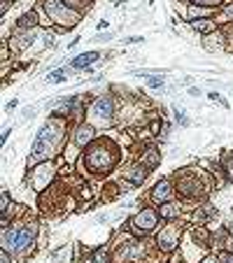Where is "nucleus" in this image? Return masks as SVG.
Instances as JSON below:
<instances>
[{"instance_id":"obj_1","label":"nucleus","mask_w":233,"mask_h":263,"mask_svg":"<svg viewBox=\"0 0 233 263\" xmlns=\"http://www.w3.org/2000/svg\"><path fill=\"white\" fill-rule=\"evenodd\" d=\"M63 137H66V124H63L59 116L49 119L45 126L40 128L38 137L33 142V152H31V161H38V159H47L51 154L59 152L61 147Z\"/></svg>"},{"instance_id":"obj_2","label":"nucleus","mask_w":233,"mask_h":263,"mask_svg":"<svg viewBox=\"0 0 233 263\" xmlns=\"http://www.w3.org/2000/svg\"><path fill=\"white\" fill-rule=\"evenodd\" d=\"M116 161H119V152H116L114 144L110 140H98V142H94L86 149L82 163L86 165L89 172H98L100 175V172H110L116 165Z\"/></svg>"},{"instance_id":"obj_3","label":"nucleus","mask_w":233,"mask_h":263,"mask_svg":"<svg viewBox=\"0 0 233 263\" xmlns=\"http://www.w3.org/2000/svg\"><path fill=\"white\" fill-rule=\"evenodd\" d=\"M35 236V226H21L19 230H7L3 228V247L10 252H26Z\"/></svg>"},{"instance_id":"obj_4","label":"nucleus","mask_w":233,"mask_h":263,"mask_svg":"<svg viewBox=\"0 0 233 263\" xmlns=\"http://www.w3.org/2000/svg\"><path fill=\"white\" fill-rule=\"evenodd\" d=\"M45 12L63 28H72L79 21V14L75 10H70L63 0H45Z\"/></svg>"},{"instance_id":"obj_5","label":"nucleus","mask_w":233,"mask_h":263,"mask_svg":"<svg viewBox=\"0 0 233 263\" xmlns=\"http://www.w3.org/2000/svg\"><path fill=\"white\" fill-rule=\"evenodd\" d=\"M112 116H114V105H112V98H98L89 110V119L98 126H110Z\"/></svg>"},{"instance_id":"obj_6","label":"nucleus","mask_w":233,"mask_h":263,"mask_svg":"<svg viewBox=\"0 0 233 263\" xmlns=\"http://www.w3.org/2000/svg\"><path fill=\"white\" fill-rule=\"evenodd\" d=\"M51 177H54V163H40L31 172V184H33V189L40 191V189H45L49 184Z\"/></svg>"},{"instance_id":"obj_7","label":"nucleus","mask_w":233,"mask_h":263,"mask_svg":"<svg viewBox=\"0 0 233 263\" xmlns=\"http://www.w3.org/2000/svg\"><path fill=\"white\" fill-rule=\"evenodd\" d=\"M131 224H133L135 233L144 236V233H150V230L156 226V212H154V210H142L140 214H135Z\"/></svg>"},{"instance_id":"obj_8","label":"nucleus","mask_w":233,"mask_h":263,"mask_svg":"<svg viewBox=\"0 0 233 263\" xmlns=\"http://www.w3.org/2000/svg\"><path fill=\"white\" fill-rule=\"evenodd\" d=\"M180 233H182V230H180V226L170 224V226H166V228L159 233V240H156V242H159V247H161L163 252H170L172 247L178 245Z\"/></svg>"},{"instance_id":"obj_9","label":"nucleus","mask_w":233,"mask_h":263,"mask_svg":"<svg viewBox=\"0 0 233 263\" xmlns=\"http://www.w3.org/2000/svg\"><path fill=\"white\" fill-rule=\"evenodd\" d=\"M140 256V242H126V245L116 252L114 263H131Z\"/></svg>"},{"instance_id":"obj_10","label":"nucleus","mask_w":233,"mask_h":263,"mask_svg":"<svg viewBox=\"0 0 233 263\" xmlns=\"http://www.w3.org/2000/svg\"><path fill=\"white\" fill-rule=\"evenodd\" d=\"M172 193H175V189L170 187V182L168 180H161L159 184L154 187V191H152V198H154L156 203H168L172 198Z\"/></svg>"},{"instance_id":"obj_11","label":"nucleus","mask_w":233,"mask_h":263,"mask_svg":"<svg viewBox=\"0 0 233 263\" xmlns=\"http://www.w3.org/2000/svg\"><path fill=\"white\" fill-rule=\"evenodd\" d=\"M98 51H84V54L75 56V59L70 61V68H89L94 61H98Z\"/></svg>"},{"instance_id":"obj_12","label":"nucleus","mask_w":233,"mask_h":263,"mask_svg":"<svg viewBox=\"0 0 233 263\" xmlns=\"http://www.w3.org/2000/svg\"><path fill=\"white\" fill-rule=\"evenodd\" d=\"M182 184L184 187H180V191L184 193V196H196V193H200V182L196 180V177L191 175H182Z\"/></svg>"},{"instance_id":"obj_13","label":"nucleus","mask_w":233,"mask_h":263,"mask_svg":"<svg viewBox=\"0 0 233 263\" xmlns=\"http://www.w3.org/2000/svg\"><path fill=\"white\" fill-rule=\"evenodd\" d=\"M147 165H135L133 170H128L126 172V180L131 182V184H135V187H140V184H142L144 182V177H147Z\"/></svg>"},{"instance_id":"obj_14","label":"nucleus","mask_w":233,"mask_h":263,"mask_svg":"<svg viewBox=\"0 0 233 263\" xmlns=\"http://www.w3.org/2000/svg\"><path fill=\"white\" fill-rule=\"evenodd\" d=\"M91 137H94V128L79 126L77 131H75V144H77V147H84L86 142H91Z\"/></svg>"},{"instance_id":"obj_15","label":"nucleus","mask_w":233,"mask_h":263,"mask_svg":"<svg viewBox=\"0 0 233 263\" xmlns=\"http://www.w3.org/2000/svg\"><path fill=\"white\" fill-rule=\"evenodd\" d=\"M159 159H161V154H159V149L152 147V149H147V154H144V156H142L140 161H142V165H147V168L152 170L156 163H159Z\"/></svg>"},{"instance_id":"obj_16","label":"nucleus","mask_w":233,"mask_h":263,"mask_svg":"<svg viewBox=\"0 0 233 263\" xmlns=\"http://www.w3.org/2000/svg\"><path fill=\"white\" fill-rule=\"evenodd\" d=\"M159 214H161L163 219H175L178 217V205H172V203L159 205Z\"/></svg>"},{"instance_id":"obj_17","label":"nucleus","mask_w":233,"mask_h":263,"mask_svg":"<svg viewBox=\"0 0 233 263\" xmlns=\"http://www.w3.org/2000/svg\"><path fill=\"white\" fill-rule=\"evenodd\" d=\"M38 26V17H35V12H28L19 19V28H35Z\"/></svg>"},{"instance_id":"obj_18","label":"nucleus","mask_w":233,"mask_h":263,"mask_svg":"<svg viewBox=\"0 0 233 263\" xmlns=\"http://www.w3.org/2000/svg\"><path fill=\"white\" fill-rule=\"evenodd\" d=\"M191 26H194L196 31H200V33H210V31H215V23H212V21H206V19H196Z\"/></svg>"},{"instance_id":"obj_19","label":"nucleus","mask_w":233,"mask_h":263,"mask_svg":"<svg viewBox=\"0 0 233 263\" xmlns=\"http://www.w3.org/2000/svg\"><path fill=\"white\" fill-rule=\"evenodd\" d=\"M222 161H224V170H226V177L233 182V154H231V152H224Z\"/></svg>"},{"instance_id":"obj_20","label":"nucleus","mask_w":233,"mask_h":263,"mask_svg":"<svg viewBox=\"0 0 233 263\" xmlns=\"http://www.w3.org/2000/svg\"><path fill=\"white\" fill-rule=\"evenodd\" d=\"M47 82H49V84H61V82H66V68H61V70H54L51 75H47Z\"/></svg>"},{"instance_id":"obj_21","label":"nucleus","mask_w":233,"mask_h":263,"mask_svg":"<svg viewBox=\"0 0 233 263\" xmlns=\"http://www.w3.org/2000/svg\"><path fill=\"white\" fill-rule=\"evenodd\" d=\"M208 14H210V10H203V7H198V5H191V7H189V17H194V19L208 17Z\"/></svg>"},{"instance_id":"obj_22","label":"nucleus","mask_w":233,"mask_h":263,"mask_svg":"<svg viewBox=\"0 0 233 263\" xmlns=\"http://www.w3.org/2000/svg\"><path fill=\"white\" fill-rule=\"evenodd\" d=\"M147 84H150L152 89H161L163 86V77L161 75H159V77H152L150 75V77H147Z\"/></svg>"},{"instance_id":"obj_23","label":"nucleus","mask_w":233,"mask_h":263,"mask_svg":"<svg viewBox=\"0 0 233 263\" xmlns=\"http://www.w3.org/2000/svg\"><path fill=\"white\" fill-rule=\"evenodd\" d=\"M91 263H107V256L103 249H98V252L94 254V258H91Z\"/></svg>"},{"instance_id":"obj_24","label":"nucleus","mask_w":233,"mask_h":263,"mask_svg":"<svg viewBox=\"0 0 233 263\" xmlns=\"http://www.w3.org/2000/svg\"><path fill=\"white\" fill-rule=\"evenodd\" d=\"M222 19H224V21H233V3H231V5H226V7H224V14H222Z\"/></svg>"},{"instance_id":"obj_25","label":"nucleus","mask_w":233,"mask_h":263,"mask_svg":"<svg viewBox=\"0 0 233 263\" xmlns=\"http://www.w3.org/2000/svg\"><path fill=\"white\" fill-rule=\"evenodd\" d=\"M175 116H178V121L182 124V126H189V119L184 116V112H182V110H175Z\"/></svg>"},{"instance_id":"obj_26","label":"nucleus","mask_w":233,"mask_h":263,"mask_svg":"<svg viewBox=\"0 0 233 263\" xmlns=\"http://www.w3.org/2000/svg\"><path fill=\"white\" fill-rule=\"evenodd\" d=\"M219 263H233V254H231V252L219 254Z\"/></svg>"},{"instance_id":"obj_27","label":"nucleus","mask_w":233,"mask_h":263,"mask_svg":"<svg viewBox=\"0 0 233 263\" xmlns=\"http://www.w3.org/2000/svg\"><path fill=\"white\" fill-rule=\"evenodd\" d=\"M196 5H219L222 0H194Z\"/></svg>"},{"instance_id":"obj_28","label":"nucleus","mask_w":233,"mask_h":263,"mask_svg":"<svg viewBox=\"0 0 233 263\" xmlns=\"http://www.w3.org/2000/svg\"><path fill=\"white\" fill-rule=\"evenodd\" d=\"M3 263H10V258H7V249L3 252Z\"/></svg>"},{"instance_id":"obj_29","label":"nucleus","mask_w":233,"mask_h":263,"mask_svg":"<svg viewBox=\"0 0 233 263\" xmlns=\"http://www.w3.org/2000/svg\"><path fill=\"white\" fill-rule=\"evenodd\" d=\"M203 263H219V261H217V258H206Z\"/></svg>"}]
</instances>
